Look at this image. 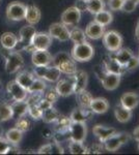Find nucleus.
<instances>
[{
  "label": "nucleus",
  "instance_id": "obj_47",
  "mask_svg": "<svg viewBox=\"0 0 139 155\" xmlns=\"http://www.w3.org/2000/svg\"><path fill=\"white\" fill-rule=\"evenodd\" d=\"M139 66V59L138 57L136 56H133L132 58L128 61V63L125 65V69H127V71H133V69L137 68Z\"/></svg>",
  "mask_w": 139,
  "mask_h": 155
},
{
  "label": "nucleus",
  "instance_id": "obj_31",
  "mask_svg": "<svg viewBox=\"0 0 139 155\" xmlns=\"http://www.w3.org/2000/svg\"><path fill=\"white\" fill-rule=\"evenodd\" d=\"M105 8L104 0H84V9L89 12L92 15L103 11Z\"/></svg>",
  "mask_w": 139,
  "mask_h": 155
},
{
  "label": "nucleus",
  "instance_id": "obj_26",
  "mask_svg": "<svg viewBox=\"0 0 139 155\" xmlns=\"http://www.w3.org/2000/svg\"><path fill=\"white\" fill-rule=\"evenodd\" d=\"M12 109L14 117L16 118L26 116L28 114V104H27L26 99L25 101H15V102L12 104Z\"/></svg>",
  "mask_w": 139,
  "mask_h": 155
},
{
  "label": "nucleus",
  "instance_id": "obj_2",
  "mask_svg": "<svg viewBox=\"0 0 139 155\" xmlns=\"http://www.w3.org/2000/svg\"><path fill=\"white\" fill-rule=\"evenodd\" d=\"M95 55V49L89 42L83 41L80 44H75L74 48L72 50L71 56L75 61L78 62H87L92 59Z\"/></svg>",
  "mask_w": 139,
  "mask_h": 155
},
{
  "label": "nucleus",
  "instance_id": "obj_30",
  "mask_svg": "<svg viewBox=\"0 0 139 155\" xmlns=\"http://www.w3.org/2000/svg\"><path fill=\"white\" fill-rule=\"evenodd\" d=\"M54 123L56 134H69V128L71 123H72V120L70 117L60 115Z\"/></svg>",
  "mask_w": 139,
  "mask_h": 155
},
{
  "label": "nucleus",
  "instance_id": "obj_49",
  "mask_svg": "<svg viewBox=\"0 0 139 155\" xmlns=\"http://www.w3.org/2000/svg\"><path fill=\"white\" fill-rule=\"evenodd\" d=\"M39 107H41V109L43 110V111H45V110H47V109H49V107H53V104H51L49 101H47L46 98H45L44 96L41 98V101H39Z\"/></svg>",
  "mask_w": 139,
  "mask_h": 155
},
{
  "label": "nucleus",
  "instance_id": "obj_11",
  "mask_svg": "<svg viewBox=\"0 0 139 155\" xmlns=\"http://www.w3.org/2000/svg\"><path fill=\"white\" fill-rule=\"evenodd\" d=\"M61 23L65 26H76L81 20V11L77 6H71L61 14Z\"/></svg>",
  "mask_w": 139,
  "mask_h": 155
},
{
  "label": "nucleus",
  "instance_id": "obj_55",
  "mask_svg": "<svg viewBox=\"0 0 139 155\" xmlns=\"http://www.w3.org/2000/svg\"><path fill=\"white\" fill-rule=\"evenodd\" d=\"M138 59H139V56H138Z\"/></svg>",
  "mask_w": 139,
  "mask_h": 155
},
{
  "label": "nucleus",
  "instance_id": "obj_25",
  "mask_svg": "<svg viewBox=\"0 0 139 155\" xmlns=\"http://www.w3.org/2000/svg\"><path fill=\"white\" fill-rule=\"evenodd\" d=\"M104 66H105V71L113 72V74H122L123 71L125 69L112 56H108L104 59Z\"/></svg>",
  "mask_w": 139,
  "mask_h": 155
},
{
  "label": "nucleus",
  "instance_id": "obj_15",
  "mask_svg": "<svg viewBox=\"0 0 139 155\" xmlns=\"http://www.w3.org/2000/svg\"><path fill=\"white\" fill-rule=\"evenodd\" d=\"M7 93L14 101H25L28 96V91L16 81H11L6 85Z\"/></svg>",
  "mask_w": 139,
  "mask_h": 155
},
{
  "label": "nucleus",
  "instance_id": "obj_8",
  "mask_svg": "<svg viewBox=\"0 0 139 155\" xmlns=\"http://www.w3.org/2000/svg\"><path fill=\"white\" fill-rule=\"evenodd\" d=\"M103 44L109 52H115L123 46V36L115 30H110L103 35Z\"/></svg>",
  "mask_w": 139,
  "mask_h": 155
},
{
  "label": "nucleus",
  "instance_id": "obj_27",
  "mask_svg": "<svg viewBox=\"0 0 139 155\" xmlns=\"http://www.w3.org/2000/svg\"><path fill=\"white\" fill-rule=\"evenodd\" d=\"M114 53L115 54L113 55L112 57L123 67V68H125V65L128 63L129 60H130L134 56L132 51H131L130 49H127V48H123V49L120 48V50L115 51Z\"/></svg>",
  "mask_w": 139,
  "mask_h": 155
},
{
  "label": "nucleus",
  "instance_id": "obj_16",
  "mask_svg": "<svg viewBox=\"0 0 139 155\" xmlns=\"http://www.w3.org/2000/svg\"><path fill=\"white\" fill-rule=\"evenodd\" d=\"M32 63L35 67L50 65L52 62V56L48 50H35L32 52Z\"/></svg>",
  "mask_w": 139,
  "mask_h": 155
},
{
  "label": "nucleus",
  "instance_id": "obj_18",
  "mask_svg": "<svg viewBox=\"0 0 139 155\" xmlns=\"http://www.w3.org/2000/svg\"><path fill=\"white\" fill-rule=\"evenodd\" d=\"M84 32L87 37H89L90 39H95L96 41V39L102 38L105 33V29H104V26H102V25L97 23L96 21H92L86 26Z\"/></svg>",
  "mask_w": 139,
  "mask_h": 155
},
{
  "label": "nucleus",
  "instance_id": "obj_37",
  "mask_svg": "<svg viewBox=\"0 0 139 155\" xmlns=\"http://www.w3.org/2000/svg\"><path fill=\"white\" fill-rule=\"evenodd\" d=\"M60 115L61 114H60L55 107H49V109L43 111L42 119H43V121L46 122V123H54Z\"/></svg>",
  "mask_w": 139,
  "mask_h": 155
},
{
  "label": "nucleus",
  "instance_id": "obj_9",
  "mask_svg": "<svg viewBox=\"0 0 139 155\" xmlns=\"http://www.w3.org/2000/svg\"><path fill=\"white\" fill-rule=\"evenodd\" d=\"M26 5L22 2L12 1L6 7V17L11 21H22L25 18Z\"/></svg>",
  "mask_w": 139,
  "mask_h": 155
},
{
  "label": "nucleus",
  "instance_id": "obj_53",
  "mask_svg": "<svg viewBox=\"0 0 139 155\" xmlns=\"http://www.w3.org/2000/svg\"><path fill=\"white\" fill-rule=\"evenodd\" d=\"M138 151H139V142H138Z\"/></svg>",
  "mask_w": 139,
  "mask_h": 155
},
{
  "label": "nucleus",
  "instance_id": "obj_23",
  "mask_svg": "<svg viewBox=\"0 0 139 155\" xmlns=\"http://www.w3.org/2000/svg\"><path fill=\"white\" fill-rule=\"evenodd\" d=\"M42 18V12L40 11L39 7L34 5L26 6V12H25V18L26 22L29 25H35L40 22Z\"/></svg>",
  "mask_w": 139,
  "mask_h": 155
},
{
  "label": "nucleus",
  "instance_id": "obj_40",
  "mask_svg": "<svg viewBox=\"0 0 139 155\" xmlns=\"http://www.w3.org/2000/svg\"><path fill=\"white\" fill-rule=\"evenodd\" d=\"M69 151L72 154H86L87 147L83 144V142H77L70 140Z\"/></svg>",
  "mask_w": 139,
  "mask_h": 155
},
{
  "label": "nucleus",
  "instance_id": "obj_3",
  "mask_svg": "<svg viewBox=\"0 0 139 155\" xmlns=\"http://www.w3.org/2000/svg\"><path fill=\"white\" fill-rule=\"evenodd\" d=\"M7 53L3 54L5 58V71L7 74H16L24 66V58L16 50H7Z\"/></svg>",
  "mask_w": 139,
  "mask_h": 155
},
{
  "label": "nucleus",
  "instance_id": "obj_13",
  "mask_svg": "<svg viewBox=\"0 0 139 155\" xmlns=\"http://www.w3.org/2000/svg\"><path fill=\"white\" fill-rule=\"evenodd\" d=\"M49 34L52 38L59 41H67L70 39V30L64 23H53L49 28Z\"/></svg>",
  "mask_w": 139,
  "mask_h": 155
},
{
  "label": "nucleus",
  "instance_id": "obj_6",
  "mask_svg": "<svg viewBox=\"0 0 139 155\" xmlns=\"http://www.w3.org/2000/svg\"><path fill=\"white\" fill-rule=\"evenodd\" d=\"M52 45V37L46 32H35L32 37L31 45L25 51L34 52L35 50H48Z\"/></svg>",
  "mask_w": 139,
  "mask_h": 155
},
{
  "label": "nucleus",
  "instance_id": "obj_32",
  "mask_svg": "<svg viewBox=\"0 0 139 155\" xmlns=\"http://www.w3.org/2000/svg\"><path fill=\"white\" fill-rule=\"evenodd\" d=\"M34 79H35V76L33 74H31V72L21 71L17 74L15 81H16L17 83H19L21 86H23L25 89H28Z\"/></svg>",
  "mask_w": 139,
  "mask_h": 155
},
{
  "label": "nucleus",
  "instance_id": "obj_34",
  "mask_svg": "<svg viewBox=\"0 0 139 155\" xmlns=\"http://www.w3.org/2000/svg\"><path fill=\"white\" fill-rule=\"evenodd\" d=\"M112 20H113L112 14H111L110 12L103 9V11L99 12L95 15V20H93V21H96L97 23L105 27V26H107V25H109L111 22H112Z\"/></svg>",
  "mask_w": 139,
  "mask_h": 155
},
{
  "label": "nucleus",
  "instance_id": "obj_44",
  "mask_svg": "<svg viewBox=\"0 0 139 155\" xmlns=\"http://www.w3.org/2000/svg\"><path fill=\"white\" fill-rule=\"evenodd\" d=\"M43 96H44L47 101H49L51 104H55V102L58 101V97H59V95H58V93H57L56 90H55V88L48 89L47 92L45 93V95H43Z\"/></svg>",
  "mask_w": 139,
  "mask_h": 155
},
{
  "label": "nucleus",
  "instance_id": "obj_50",
  "mask_svg": "<svg viewBox=\"0 0 139 155\" xmlns=\"http://www.w3.org/2000/svg\"><path fill=\"white\" fill-rule=\"evenodd\" d=\"M133 137H134V139H135L136 141L139 142V126H137L133 130Z\"/></svg>",
  "mask_w": 139,
  "mask_h": 155
},
{
  "label": "nucleus",
  "instance_id": "obj_54",
  "mask_svg": "<svg viewBox=\"0 0 139 155\" xmlns=\"http://www.w3.org/2000/svg\"><path fill=\"white\" fill-rule=\"evenodd\" d=\"M0 87H1V82H0Z\"/></svg>",
  "mask_w": 139,
  "mask_h": 155
},
{
  "label": "nucleus",
  "instance_id": "obj_33",
  "mask_svg": "<svg viewBox=\"0 0 139 155\" xmlns=\"http://www.w3.org/2000/svg\"><path fill=\"white\" fill-rule=\"evenodd\" d=\"M5 137L9 143L16 146V145H19L21 143L22 139H23V132L16 128V127H14V128H11L6 131Z\"/></svg>",
  "mask_w": 139,
  "mask_h": 155
},
{
  "label": "nucleus",
  "instance_id": "obj_28",
  "mask_svg": "<svg viewBox=\"0 0 139 155\" xmlns=\"http://www.w3.org/2000/svg\"><path fill=\"white\" fill-rule=\"evenodd\" d=\"M114 116L120 123H127L132 118V110L126 109L120 104L114 109Z\"/></svg>",
  "mask_w": 139,
  "mask_h": 155
},
{
  "label": "nucleus",
  "instance_id": "obj_22",
  "mask_svg": "<svg viewBox=\"0 0 139 155\" xmlns=\"http://www.w3.org/2000/svg\"><path fill=\"white\" fill-rule=\"evenodd\" d=\"M89 109L95 114H104L109 110V102L104 97L92 98V102H90Z\"/></svg>",
  "mask_w": 139,
  "mask_h": 155
},
{
  "label": "nucleus",
  "instance_id": "obj_52",
  "mask_svg": "<svg viewBox=\"0 0 139 155\" xmlns=\"http://www.w3.org/2000/svg\"><path fill=\"white\" fill-rule=\"evenodd\" d=\"M133 1L135 2V3L137 4V5H138V4H139V0H133Z\"/></svg>",
  "mask_w": 139,
  "mask_h": 155
},
{
  "label": "nucleus",
  "instance_id": "obj_36",
  "mask_svg": "<svg viewBox=\"0 0 139 155\" xmlns=\"http://www.w3.org/2000/svg\"><path fill=\"white\" fill-rule=\"evenodd\" d=\"M12 118H14L12 104L5 101H0V121H7Z\"/></svg>",
  "mask_w": 139,
  "mask_h": 155
},
{
  "label": "nucleus",
  "instance_id": "obj_46",
  "mask_svg": "<svg viewBox=\"0 0 139 155\" xmlns=\"http://www.w3.org/2000/svg\"><path fill=\"white\" fill-rule=\"evenodd\" d=\"M104 147L102 144H93L90 147H87L86 154H101L103 152Z\"/></svg>",
  "mask_w": 139,
  "mask_h": 155
},
{
  "label": "nucleus",
  "instance_id": "obj_10",
  "mask_svg": "<svg viewBox=\"0 0 139 155\" xmlns=\"http://www.w3.org/2000/svg\"><path fill=\"white\" fill-rule=\"evenodd\" d=\"M70 140L77 142H84L87 136V126L85 122H73L69 128Z\"/></svg>",
  "mask_w": 139,
  "mask_h": 155
},
{
  "label": "nucleus",
  "instance_id": "obj_41",
  "mask_svg": "<svg viewBox=\"0 0 139 155\" xmlns=\"http://www.w3.org/2000/svg\"><path fill=\"white\" fill-rule=\"evenodd\" d=\"M30 127H31V123H30L29 119L26 118V116L18 118L17 122H16V128H18L19 130H21L22 132H26L29 130Z\"/></svg>",
  "mask_w": 139,
  "mask_h": 155
},
{
  "label": "nucleus",
  "instance_id": "obj_39",
  "mask_svg": "<svg viewBox=\"0 0 139 155\" xmlns=\"http://www.w3.org/2000/svg\"><path fill=\"white\" fill-rule=\"evenodd\" d=\"M92 98H93L92 95L88 91H86V89L79 92V93H77V101H78V104H79V107L88 109Z\"/></svg>",
  "mask_w": 139,
  "mask_h": 155
},
{
  "label": "nucleus",
  "instance_id": "obj_43",
  "mask_svg": "<svg viewBox=\"0 0 139 155\" xmlns=\"http://www.w3.org/2000/svg\"><path fill=\"white\" fill-rule=\"evenodd\" d=\"M14 145L9 143L6 139L0 137V154H7L12 150Z\"/></svg>",
  "mask_w": 139,
  "mask_h": 155
},
{
  "label": "nucleus",
  "instance_id": "obj_5",
  "mask_svg": "<svg viewBox=\"0 0 139 155\" xmlns=\"http://www.w3.org/2000/svg\"><path fill=\"white\" fill-rule=\"evenodd\" d=\"M33 74L36 78L43 79L44 81L55 83L60 79L61 72L56 66L54 65H47V66H39L35 67L33 71Z\"/></svg>",
  "mask_w": 139,
  "mask_h": 155
},
{
  "label": "nucleus",
  "instance_id": "obj_38",
  "mask_svg": "<svg viewBox=\"0 0 139 155\" xmlns=\"http://www.w3.org/2000/svg\"><path fill=\"white\" fill-rule=\"evenodd\" d=\"M46 87L47 86L44 80L35 77V79L29 86V88L27 89V91H28V93H43L46 90Z\"/></svg>",
  "mask_w": 139,
  "mask_h": 155
},
{
  "label": "nucleus",
  "instance_id": "obj_12",
  "mask_svg": "<svg viewBox=\"0 0 139 155\" xmlns=\"http://www.w3.org/2000/svg\"><path fill=\"white\" fill-rule=\"evenodd\" d=\"M99 79L102 82L103 87L108 90V91H113L120 86V76L122 74H113V72H107L105 71L102 74H98Z\"/></svg>",
  "mask_w": 139,
  "mask_h": 155
},
{
  "label": "nucleus",
  "instance_id": "obj_1",
  "mask_svg": "<svg viewBox=\"0 0 139 155\" xmlns=\"http://www.w3.org/2000/svg\"><path fill=\"white\" fill-rule=\"evenodd\" d=\"M51 64L56 66L61 74H68V76H73L77 71L75 60L67 52H59L54 57H52Z\"/></svg>",
  "mask_w": 139,
  "mask_h": 155
},
{
  "label": "nucleus",
  "instance_id": "obj_14",
  "mask_svg": "<svg viewBox=\"0 0 139 155\" xmlns=\"http://www.w3.org/2000/svg\"><path fill=\"white\" fill-rule=\"evenodd\" d=\"M55 90L58 95L61 97H68L74 93V78L71 76L65 79H59L56 82Z\"/></svg>",
  "mask_w": 139,
  "mask_h": 155
},
{
  "label": "nucleus",
  "instance_id": "obj_42",
  "mask_svg": "<svg viewBox=\"0 0 139 155\" xmlns=\"http://www.w3.org/2000/svg\"><path fill=\"white\" fill-rule=\"evenodd\" d=\"M28 115L34 120H40L43 117V110L39 104H28Z\"/></svg>",
  "mask_w": 139,
  "mask_h": 155
},
{
  "label": "nucleus",
  "instance_id": "obj_19",
  "mask_svg": "<svg viewBox=\"0 0 139 155\" xmlns=\"http://www.w3.org/2000/svg\"><path fill=\"white\" fill-rule=\"evenodd\" d=\"M93 113L92 112V110L88 107H75L72 111V113L70 115V118L73 122H85L92 117V115Z\"/></svg>",
  "mask_w": 139,
  "mask_h": 155
},
{
  "label": "nucleus",
  "instance_id": "obj_21",
  "mask_svg": "<svg viewBox=\"0 0 139 155\" xmlns=\"http://www.w3.org/2000/svg\"><path fill=\"white\" fill-rule=\"evenodd\" d=\"M92 132L96 137L99 139L101 143H104L106 140H108L111 136L116 134V129L113 127H106L103 125H96L93 127Z\"/></svg>",
  "mask_w": 139,
  "mask_h": 155
},
{
  "label": "nucleus",
  "instance_id": "obj_7",
  "mask_svg": "<svg viewBox=\"0 0 139 155\" xmlns=\"http://www.w3.org/2000/svg\"><path fill=\"white\" fill-rule=\"evenodd\" d=\"M131 140V136L127 132H116L104 142V149L109 152H115Z\"/></svg>",
  "mask_w": 139,
  "mask_h": 155
},
{
  "label": "nucleus",
  "instance_id": "obj_20",
  "mask_svg": "<svg viewBox=\"0 0 139 155\" xmlns=\"http://www.w3.org/2000/svg\"><path fill=\"white\" fill-rule=\"evenodd\" d=\"M139 104V95L136 92H126L120 96V104L128 110H134Z\"/></svg>",
  "mask_w": 139,
  "mask_h": 155
},
{
  "label": "nucleus",
  "instance_id": "obj_17",
  "mask_svg": "<svg viewBox=\"0 0 139 155\" xmlns=\"http://www.w3.org/2000/svg\"><path fill=\"white\" fill-rule=\"evenodd\" d=\"M74 78V93H79L86 89L88 83V74L84 71H78L73 74Z\"/></svg>",
  "mask_w": 139,
  "mask_h": 155
},
{
  "label": "nucleus",
  "instance_id": "obj_4",
  "mask_svg": "<svg viewBox=\"0 0 139 155\" xmlns=\"http://www.w3.org/2000/svg\"><path fill=\"white\" fill-rule=\"evenodd\" d=\"M36 30L33 25H26V26L22 27L19 31V38H18V42L15 47L14 50L20 52L22 50H26L31 45L32 37L35 34Z\"/></svg>",
  "mask_w": 139,
  "mask_h": 155
},
{
  "label": "nucleus",
  "instance_id": "obj_48",
  "mask_svg": "<svg viewBox=\"0 0 139 155\" xmlns=\"http://www.w3.org/2000/svg\"><path fill=\"white\" fill-rule=\"evenodd\" d=\"M123 0H108V7L110 11H120Z\"/></svg>",
  "mask_w": 139,
  "mask_h": 155
},
{
  "label": "nucleus",
  "instance_id": "obj_51",
  "mask_svg": "<svg viewBox=\"0 0 139 155\" xmlns=\"http://www.w3.org/2000/svg\"><path fill=\"white\" fill-rule=\"evenodd\" d=\"M135 36H136V38H137V41H139V19H138V21H137V25H136Z\"/></svg>",
  "mask_w": 139,
  "mask_h": 155
},
{
  "label": "nucleus",
  "instance_id": "obj_35",
  "mask_svg": "<svg viewBox=\"0 0 139 155\" xmlns=\"http://www.w3.org/2000/svg\"><path fill=\"white\" fill-rule=\"evenodd\" d=\"M86 34L79 27H75L72 30H70V39L74 44H80V42L86 41Z\"/></svg>",
  "mask_w": 139,
  "mask_h": 155
},
{
  "label": "nucleus",
  "instance_id": "obj_29",
  "mask_svg": "<svg viewBox=\"0 0 139 155\" xmlns=\"http://www.w3.org/2000/svg\"><path fill=\"white\" fill-rule=\"evenodd\" d=\"M0 42H1V46L3 47V49L12 50L15 49L18 42V37L12 32H4L1 35Z\"/></svg>",
  "mask_w": 139,
  "mask_h": 155
},
{
  "label": "nucleus",
  "instance_id": "obj_45",
  "mask_svg": "<svg viewBox=\"0 0 139 155\" xmlns=\"http://www.w3.org/2000/svg\"><path fill=\"white\" fill-rule=\"evenodd\" d=\"M136 7H137V4L133 0H123L120 9L125 12H133L136 9Z\"/></svg>",
  "mask_w": 139,
  "mask_h": 155
},
{
  "label": "nucleus",
  "instance_id": "obj_24",
  "mask_svg": "<svg viewBox=\"0 0 139 155\" xmlns=\"http://www.w3.org/2000/svg\"><path fill=\"white\" fill-rule=\"evenodd\" d=\"M39 154H64V150L61 147L60 143L58 142H54V143H49L37 150Z\"/></svg>",
  "mask_w": 139,
  "mask_h": 155
}]
</instances>
